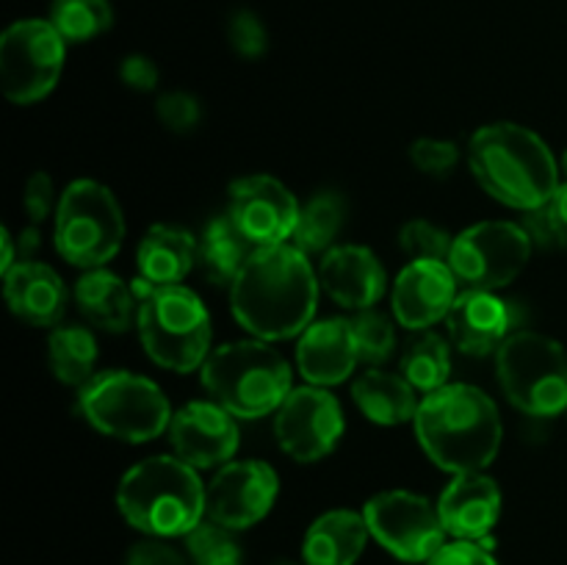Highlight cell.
I'll list each match as a JSON object with an SVG mask.
<instances>
[{"label":"cell","mask_w":567,"mask_h":565,"mask_svg":"<svg viewBox=\"0 0 567 565\" xmlns=\"http://www.w3.org/2000/svg\"><path fill=\"white\" fill-rule=\"evenodd\" d=\"M120 78L133 92H153L158 86V66L147 55H127L120 66Z\"/></svg>","instance_id":"cell-42"},{"label":"cell","mask_w":567,"mask_h":565,"mask_svg":"<svg viewBox=\"0 0 567 565\" xmlns=\"http://www.w3.org/2000/svg\"><path fill=\"white\" fill-rule=\"evenodd\" d=\"M125 565H192L188 554H181L175 546L164 541V537L147 535L144 541L133 543L127 552Z\"/></svg>","instance_id":"cell-40"},{"label":"cell","mask_w":567,"mask_h":565,"mask_svg":"<svg viewBox=\"0 0 567 565\" xmlns=\"http://www.w3.org/2000/svg\"><path fill=\"white\" fill-rule=\"evenodd\" d=\"M227 37H230L233 50H236L241 59H260L269 48V33L266 25L258 20V14L241 9L230 17L227 22Z\"/></svg>","instance_id":"cell-38"},{"label":"cell","mask_w":567,"mask_h":565,"mask_svg":"<svg viewBox=\"0 0 567 565\" xmlns=\"http://www.w3.org/2000/svg\"><path fill=\"white\" fill-rule=\"evenodd\" d=\"M347 222V199L338 192H319L299 208L293 247L305 255H324Z\"/></svg>","instance_id":"cell-29"},{"label":"cell","mask_w":567,"mask_h":565,"mask_svg":"<svg viewBox=\"0 0 567 565\" xmlns=\"http://www.w3.org/2000/svg\"><path fill=\"white\" fill-rule=\"evenodd\" d=\"M53 242L61 258L78 269H100L125 242V216L114 192L97 181H72L59 197Z\"/></svg>","instance_id":"cell-8"},{"label":"cell","mask_w":567,"mask_h":565,"mask_svg":"<svg viewBox=\"0 0 567 565\" xmlns=\"http://www.w3.org/2000/svg\"><path fill=\"white\" fill-rule=\"evenodd\" d=\"M559 172H563V177H565L563 183H567V150L563 153V161H559Z\"/></svg>","instance_id":"cell-44"},{"label":"cell","mask_w":567,"mask_h":565,"mask_svg":"<svg viewBox=\"0 0 567 565\" xmlns=\"http://www.w3.org/2000/svg\"><path fill=\"white\" fill-rule=\"evenodd\" d=\"M22 208H25L28 219L37 227L39 222L48 219L53 214V208H59L55 203V188L53 177L48 172H33L25 181V188H22Z\"/></svg>","instance_id":"cell-39"},{"label":"cell","mask_w":567,"mask_h":565,"mask_svg":"<svg viewBox=\"0 0 567 565\" xmlns=\"http://www.w3.org/2000/svg\"><path fill=\"white\" fill-rule=\"evenodd\" d=\"M437 513L446 535L457 541H482L502 515V491L496 480L482 471L454 474L437 499Z\"/></svg>","instance_id":"cell-20"},{"label":"cell","mask_w":567,"mask_h":565,"mask_svg":"<svg viewBox=\"0 0 567 565\" xmlns=\"http://www.w3.org/2000/svg\"><path fill=\"white\" fill-rule=\"evenodd\" d=\"M169 443L175 458L192 469H216L227 465L238 449L236 415L227 413L219 402H188L169 421Z\"/></svg>","instance_id":"cell-16"},{"label":"cell","mask_w":567,"mask_h":565,"mask_svg":"<svg viewBox=\"0 0 567 565\" xmlns=\"http://www.w3.org/2000/svg\"><path fill=\"white\" fill-rule=\"evenodd\" d=\"M371 537L402 563H426L443 546V530L437 504L410 491H382L363 507Z\"/></svg>","instance_id":"cell-12"},{"label":"cell","mask_w":567,"mask_h":565,"mask_svg":"<svg viewBox=\"0 0 567 565\" xmlns=\"http://www.w3.org/2000/svg\"><path fill=\"white\" fill-rule=\"evenodd\" d=\"M452 374V349L443 336L432 330H421L413 341L408 343L402 355V377L415 388V391H437L449 386Z\"/></svg>","instance_id":"cell-30"},{"label":"cell","mask_w":567,"mask_h":565,"mask_svg":"<svg viewBox=\"0 0 567 565\" xmlns=\"http://www.w3.org/2000/svg\"><path fill=\"white\" fill-rule=\"evenodd\" d=\"M255 253L230 216H214L197 242V266L210 286H233L244 264Z\"/></svg>","instance_id":"cell-27"},{"label":"cell","mask_w":567,"mask_h":565,"mask_svg":"<svg viewBox=\"0 0 567 565\" xmlns=\"http://www.w3.org/2000/svg\"><path fill=\"white\" fill-rule=\"evenodd\" d=\"M524 230L529 233L532 244L540 247L567 249V183H559L557 192L535 210H526Z\"/></svg>","instance_id":"cell-34"},{"label":"cell","mask_w":567,"mask_h":565,"mask_svg":"<svg viewBox=\"0 0 567 565\" xmlns=\"http://www.w3.org/2000/svg\"><path fill=\"white\" fill-rule=\"evenodd\" d=\"M50 22L64 42H89L114 22L109 0H53Z\"/></svg>","instance_id":"cell-31"},{"label":"cell","mask_w":567,"mask_h":565,"mask_svg":"<svg viewBox=\"0 0 567 565\" xmlns=\"http://www.w3.org/2000/svg\"><path fill=\"white\" fill-rule=\"evenodd\" d=\"M11 314L33 327H55L66 314V286L59 271L39 260H17L3 275Z\"/></svg>","instance_id":"cell-22"},{"label":"cell","mask_w":567,"mask_h":565,"mask_svg":"<svg viewBox=\"0 0 567 565\" xmlns=\"http://www.w3.org/2000/svg\"><path fill=\"white\" fill-rule=\"evenodd\" d=\"M319 282L332 302L347 310L374 308L388 286L385 266L369 247L338 244L321 255Z\"/></svg>","instance_id":"cell-18"},{"label":"cell","mask_w":567,"mask_h":565,"mask_svg":"<svg viewBox=\"0 0 567 565\" xmlns=\"http://www.w3.org/2000/svg\"><path fill=\"white\" fill-rule=\"evenodd\" d=\"M457 277L446 260H410L393 280V316L408 330H430L457 299Z\"/></svg>","instance_id":"cell-17"},{"label":"cell","mask_w":567,"mask_h":565,"mask_svg":"<svg viewBox=\"0 0 567 565\" xmlns=\"http://www.w3.org/2000/svg\"><path fill=\"white\" fill-rule=\"evenodd\" d=\"M343 427L341 402L319 386L291 388L275 415L277 443L297 463L327 458L343 438Z\"/></svg>","instance_id":"cell-13"},{"label":"cell","mask_w":567,"mask_h":565,"mask_svg":"<svg viewBox=\"0 0 567 565\" xmlns=\"http://www.w3.org/2000/svg\"><path fill=\"white\" fill-rule=\"evenodd\" d=\"M138 275L150 286H181L197 264V238L177 225H153L136 253Z\"/></svg>","instance_id":"cell-24"},{"label":"cell","mask_w":567,"mask_h":565,"mask_svg":"<svg viewBox=\"0 0 567 565\" xmlns=\"http://www.w3.org/2000/svg\"><path fill=\"white\" fill-rule=\"evenodd\" d=\"M81 413L103 435L125 443H147L169 430L172 408L150 377L114 369L97 371L81 388Z\"/></svg>","instance_id":"cell-7"},{"label":"cell","mask_w":567,"mask_h":565,"mask_svg":"<svg viewBox=\"0 0 567 565\" xmlns=\"http://www.w3.org/2000/svg\"><path fill=\"white\" fill-rule=\"evenodd\" d=\"M186 554L192 565H244V554L230 530L214 524L194 526L186 535Z\"/></svg>","instance_id":"cell-33"},{"label":"cell","mask_w":567,"mask_h":565,"mask_svg":"<svg viewBox=\"0 0 567 565\" xmlns=\"http://www.w3.org/2000/svg\"><path fill=\"white\" fill-rule=\"evenodd\" d=\"M0 242H3V260H0V269H3V275H6V271L17 264L14 260V236L9 233V227H3V230H0Z\"/></svg>","instance_id":"cell-43"},{"label":"cell","mask_w":567,"mask_h":565,"mask_svg":"<svg viewBox=\"0 0 567 565\" xmlns=\"http://www.w3.org/2000/svg\"><path fill=\"white\" fill-rule=\"evenodd\" d=\"M410 161L421 175L449 177L460 164V147L446 138H415L410 144Z\"/></svg>","instance_id":"cell-36"},{"label":"cell","mask_w":567,"mask_h":565,"mask_svg":"<svg viewBox=\"0 0 567 565\" xmlns=\"http://www.w3.org/2000/svg\"><path fill=\"white\" fill-rule=\"evenodd\" d=\"M155 114L172 133H192L203 122V103L188 92H164L155 100Z\"/></svg>","instance_id":"cell-37"},{"label":"cell","mask_w":567,"mask_h":565,"mask_svg":"<svg viewBox=\"0 0 567 565\" xmlns=\"http://www.w3.org/2000/svg\"><path fill=\"white\" fill-rule=\"evenodd\" d=\"M299 208L291 188L271 175L238 177L227 197V216L252 247L286 244L293 236Z\"/></svg>","instance_id":"cell-15"},{"label":"cell","mask_w":567,"mask_h":565,"mask_svg":"<svg viewBox=\"0 0 567 565\" xmlns=\"http://www.w3.org/2000/svg\"><path fill=\"white\" fill-rule=\"evenodd\" d=\"M496 371L502 391L520 413L537 419L567 413V352L546 332H513L498 347Z\"/></svg>","instance_id":"cell-9"},{"label":"cell","mask_w":567,"mask_h":565,"mask_svg":"<svg viewBox=\"0 0 567 565\" xmlns=\"http://www.w3.org/2000/svg\"><path fill=\"white\" fill-rule=\"evenodd\" d=\"M413 427L426 458L449 474L487 469L502 449L504 427L496 402L465 382L426 393Z\"/></svg>","instance_id":"cell-2"},{"label":"cell","mask_w":567,"mask_h":565,"mask_svg":"<svg viewBox=\"0 0 567 565\" xmlns=\"http://www.w3.org/2000/svg\"><path fill=\"white\" fill-rule=\"evenodd\" d=\"M319 275L310 255L293 244L255 247L230 286V308L238 325L260 341H286L313 325Z\"/></svg>","instance_id":"cell-1"},{"label":"cell","mask_w":567,"mask_h":565,"mask_svg":"<svg viewBox=\"0 0 567 565\" xmlns=\"http://www.w3.org/2000/svg\"><path fill=\"white\" fill-rule=\"evenodd\" d=\"M133 294H142L136 327L142 347L161 369L188 374L210 355V314L203 299L186 286H150L138 280Z\"/></svg>","instance_id":"cell-6"},{"label":"cell","mask_w":567,"mask_h":565,"mask_svg":"<svg viewBox=\"0 0 567 565\" xmlns=\"http://www.w3.org/2000/svg\"><path fill=\"white\" fill-rule=\"evenodd\" d=\"M48 360L55 380L72 388H83L97 374L94 371V363H97V341H94V336L86 327H55L48 338Z\"/></svg>","instance_id":"cell-28"},{"label":"cell","mask_w":567,"mask_h":565,"mask_svg":"<svg viewBox=\"0 0 567 565\" xmlns=\"http://www.w3.org/2000/svg\"><path fill=\"white\" fill-rule=\"evenodd\" d=\"M133 297L125 280L105 266L86 269L75 282V302L83 319L105 332H125L133 321Z\"/></svg>","instance_id":"cell-25"},{"label":"cell","mask_w":567,"mask_h":565,"mask_svg":"<svg viewBox=\"0 0 567 565\" xmlns=\"http://www.w3.org/2000/svg\"><path fill=\"white\" fill-rule=\"evenodd\" d=\"M205 391L236 419L277 413L291 393V366L269 341L249 338L214 349L203 366Z\"/></svg>","instance_id":"cell-5"},{"label":"cell","mask_w":567,"mask_h":565,"mask_svg":"<svg viewBox=\"0 0 567 565\" xmlns=\"http://www.w3.org/2000/svg\"><path fill=\"white\" fill-rule=\"evenodd\" d=\"M424 565H498L487 548L476 541H454L443 543Z\"/></svg>","instance_id":"cell-41"},{"label":"cell","mask_w":567,"mask_h":565,"mask_svg":"<svg viewBox=\"0 0 567 565\" xmlns=\"http://www.w3.org/2000/svg\"><path fill=\"white\" fill-rule=\"evenodd\" d=\"M468 166L498 203L535 210L559 188V161L535 131L515 122L480 127L468 142Z\"/></svg>","instance_id":"cell-3"},{"label":"cell","mask_w":567,"mask_h":565,"mask_svg":"<svg viewBox=\"0 0 567 565\" xmlns=\"http://www.w3.org/2000/svg\"><path fill=\"white\" fill-rule=\"evenodd\" d=\"M352 399L365 419L382 427L413 421L419 410L415 388L402 374H391L374 366L352 382Z\"/></svg>","instance_id":"cell-26"},{"label":"cell","mask_w":567,"mask_h":565,"mask_svg":"<svg viewBox=\"0 0 567 565\" xmlns=\"http://www.w3.org/2000/svg\"><path fill=\"white\" fill-rule=\"evenodd\" d=\"M64 39L50 20H20L0 39V86L17 105L48 97L64 70Z\"/></svg>","instance_id":"cell-10"},{"label":"cell","mask_w":567,"mask_h":565,"mask_svg":"<svg viewBox=\"0 0 567 565\" xmlns=\"http://www.w3.org/2000/svg\"><path fill=\"white\" fill-rule=\"evenodd\" d=\"M122 518L153 537H186L203 524L205 485L181 458L158 454L127 469L116 485Z\"/></svg>","instance_id":"cell-4"},{"label":"cell","mask_w":567,"mask_h":565,"mask_svg":"<svg viewBox=\"0 0 567 565\" xmlns=\"http://www.w3.org/2000/svg\"><path fill=\"white\" fill-rule=\"evenodd\" d=\"M454 236L430 219H410L399 230V247L410 260H446L452 255Z\"/></svg>","instance_id":"cell-35"},{"label":"cell","mask_w":567,"mask_h":565,"mask_svg":"<svg viewBox=\"0 0 567 565\" xmlns=\"http://www.w3.org/2000/svg\"><path fill=\"white\" fill-rule=\"evenodd\" d=\"M532 258V238L515 222H480L454 236L452 266L457 282L476 291H498L515 282Z\"/></svg>","instance_id":"cell-11"},{"label":"cell","mask_w":567,"mask_h":565,"mask_svg":"<svg viewBox=\"0 0 567 565\" xmlns=\"http://www.w3.org/2000/svg\"><path fill=\"white\" fill-rule=\"evenodd\" d=\"M354 332V343H358V358L369 366H382L396 349V330L393 321L385 314L374 308L354 310L349 319Z\"/></svg>","instance_id":"cell-32"},{"label":"cell","mask_w":567,"mask_h":565,"mask_svg":"<svg viewBox=\"0 0 567 565\" xmlns=\"http://www.w3.org/2000/svg\"><path fill=\"white\" fill-rule=\"evenodd\" d=\"M280 493V476L264 460H236L205 485V515L225 530H249L269 515Z\"/></svg>","instance_id":"cell-14"},{"label":"cell","mask_w":567,"mask_h":565,"mask_svg":"<svg viewBox=\"0 0 567 565\" xmlns=\"http://www.w3.org/2000/svg\"><path fill=\"white\" fill-rule=\"evenodd\" d=\"M271 565H297V563H291V559H277V563H271Z\"/></svg>","instance_id":"cell-45"},{"label":"cell","mask_w":567,"mask_h":565,"mask_svg":"<svg viewBox=\"0 0 567 565\" xmlns=\"http://www.w3.org/2000/svg\"><path fill=\"white\" fill-rule=\"evenodd\" d=\"M358 343L349 319H324L313 321L299 336L297 366L308 386H338L349 380L358 363Z\"/></svg>","instance_id":"cell-21"},{"label":"cell","mask_w":567,"mask_h":565,"mask_svg":"<svg viewBox=\"0 0 567 565\" xmlns=\"http://www.w3.org/2000/svg\"><path fill=\"white\" fill-rule=\"evenodd\" d=\"M371 532L363 513L330 510L308 526L302 541L305 565H354Z\"/></svg>","instance_id":"cell-23"},{"label":"cell","mask_w":567,"mask_h":565,"mask_svg":"<svg viewBox=\"0 0 567 565\" xmlns=\"http://www.w3.org/2000/svg\"><path fill=\"white\" fill-rule=\"evenodd\" d=\"M509 327H513V310L493 291L465 288L446 314L449 338L468 358L498 352V347L513 336Z\"/></svg>","instance_id":"cell-19"}]
</instances>
